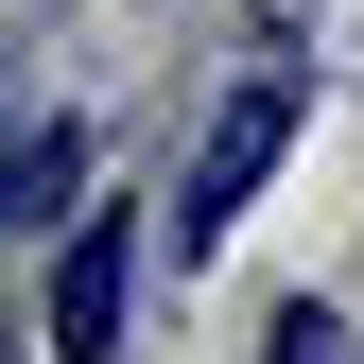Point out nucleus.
<instances>
[{
    "label": "nucleus",
    "instance_id": "4",
    "mask_svg": "<svg viewBox=\"0 0 364 364\" xmlns=\"http://www.w3.org/2000/svg\"><path fill=\"white\" fill-rule=\"evenodd\" d=\"M278 364H364V347H347V330H330L312 295H295V312H278Z\"/></svg>",
    "mask_w": 364,
    "mask_h": 364
},
{
    "label": "nucleus",
    "instance_id": "1",
    "mask_svg": "<svg viewBox=\"0 0 364 364\" xmlns=\"http://www.w3.org/2000/svg\"><path fill=\"white\" fill-rule=\"evenodd\" d=\"M278 139H295V70H243V87H225V122L191 139V173H173V243H225L243 191L278 173Z\"/></svg>",
    "mask_w": 364,
    "mask_h": 364
},
{
    "label": "nucleus",
    "instance_id": "2",
    "mask_svg": "<svg viewBox=\"0 0 364 364\" xmlns=\"http://www.w3.org/2000/svg\"><path fill=\"white\" fill-rule=\"evenodd\" d=\"M122 278H139V225L87 208L53 243V364H122Z\"/></svg>",
    "mask_w": 364,
    "mask_h": 364
},
{
    "label": "nucleus",
    "instance_id": "3",
    "mask_svg": "<svg viewBox=\"0 0 364 364\" xmlns=\"http://www.w3.org/2000/svg\"><path fill=\"white\" fill-rule=\"evenodd\" d=\"M70 191H87V139H70V122H35V139H18V225H35V243H70V225H87Z\"/></svg>",
    "mask_w": 364,
    "mask_h": 364
}]
</instances>
